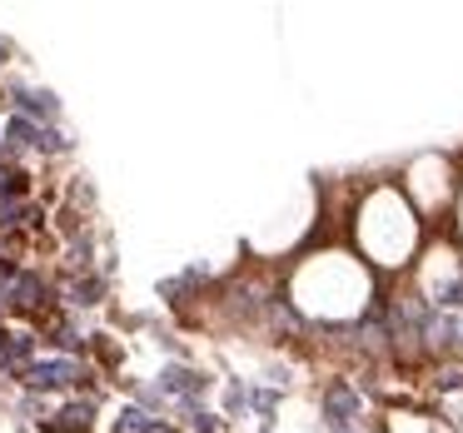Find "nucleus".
Returning <instances> with one entry per match:
<instances>
[{
	"label": "nucleus",
	"mask_w": 463,
	"mask_h": 433,
	"mask_svg": "<svg viewBox=\"0 0 463 433\" xmlns=\"http://www.w3.org/2000/svg\"><path fill=\"white\" fill-rule=\"evenodd\" d=\"M433 383H439V389H463V369H458V363H449V369H439V379H433Z\"/></svg>",
	"instance_id": "9d476101"
},
{
	"label": "nucleus",
	"mask_w": 463,
	"mask_h": 433,
	"mask_svg": "<svg viewBox=\"0 0 463 433\" xmlns=\"http://www.w3.org/2000/svg\"><path fill=\"white\" fill-rule=\"evenodd\" d=\"M15 95V115H25V120H35L45 130V125H55V115H61V105H55L51 90H11Z\"/></svg>",
	"instance_id": "7ed1b4c3"
},
{
	"label": "nucleus",
	"mask_w": 463,
	"mask_h": 433,
	"mask_svg": "<svg viewBox=\"0 0 463 433\" xmlns=\"http://www.w3.org/2000/svg\"><path fill=\"white\" fill-rule=\"evenodd\" d=\"M105 299V279L100 274H75L71 284H65V304H75V309H90V304H100Z\"/></svg>",
	"instance_id": "20e7f679"
},
{
	"label": "nucleus",
	"mask_w": 463,
	"mask_h": 433,
	"mask_svg": "<svg viewBox=\"0 0 463 433\" xmlns=\"http://www.w3.org/2000/svg\"><path fill=\"white\" fill-rule=\"evenodd\" d=\"M324 409H329V419L344 428V423H349L354 413H359V399H354L349 389H329V393H324Z\"/></svg>",
	"instance_id": "39448f33"
},
{
	"label": "nucleus",
	"mask_w": 463,
	"mask_h": 433,
	"mask_svg": "<svg viewBox=\"0 0 463 433\" xmlns=\"http://www.w3.org/2000/svg\"><path fill=\"white\" fill-rule=\"evenodd\" d=\"M269 324H274V329H284V334H299L304 329L299 314H294L289 304H269Z\"/></svg>",
	"instance_id": "0eeeda50"
},
{
	"label": "nucleus",
	"mask_w": 463,
	"mask_h": 433,
	"mask_svg": "<svg viewBox=\"0 0 463 433\" xmlns=\"http://www.w3.org/2000/svg\"><path fill=\"white\" fill-rule=\"evenodd\" d=\"M194 428H200V433H214V428H220V419H214V413H200V419H194Z\"/></svg>",
	"instance_id": "9b49d317"
},
{
	"label": "nucleus",
	"mask_w": 463,
	"mask_h": 433,
	"mask_svg": "<svg viewBox=\"0 0 463 433\" xmlns=\"http://www.w3.org/2000/svg\"><path fill=\"white\" fill-rule=\"evenodd\" d=\"M354 334H359V344H364V349H369V353H383V339H389V334H383L379 324H359V329H354Z\"/></svg>",
	"instance_id": "1a4fd4ad"
},
{
	"label": "nucleus",
	"mask_w": 463,
	"mask_h": 433,
	"mask_svg": "<svg viewBox=\"0 0 463 433\" xmlns=\"http://www.w3.org/2000/svg\"><path fill=\"white\" fill-rule=\"evenodd\" d=\"M204 383H210V379H204V373H190V369L165 373V389H170V393H184V399H190V393H200Z\"/></svg>",
	"instance_id": "423d86ee"
},
{
	"label": "nucleus",
	"mask_w": 463,
	"mask_h": 433,
	"mask_svg": "<svg viewBox=\"0 0 463 433\" xmlns=\"http://www.w3.org/2000/svg\"><path fill=\"white\" fill-rule=\"evenodd\" d=\"M85 379V369L75 359H35L31 369H25V383L31 389H65V383Z\"/></svg>",
	"instance_id": "f257e3e1"
},
{
	"label": "nucleus",
	"mask_w": 463,
	"mask_h": 433,
	"mask_svg": "<svg viewBox=\"0 0 463 433\" xmlns=\"http://www.w3.org/2000/svg\"><path fill=\"white\" fill-rule=\"evenodd\" d=\"M0 61H5V51H0Z\"/></svg>",
	"instance_id": "f8f14e48"
},
{
	"label": "nucleus",
	"mask_w": 463,
	"mask_h": 433,
	"mask_svg": "<svg viewBox=\"0 0 463 433\" xmlns=\"http://www.w3.org/2000/svg\"><path fill=\"white\" fill-rule=\"evenodd\" d=\"M35 150H45V155H65V150H71V140H65V135L55 130V125H45V130H41V145H35Z\"/></svg>",
	"instance_id": "6e6552de"
},
{
	"label": "nucleus",
	"mask_w": 463,
	"mask_h": 433,
	"mask_svg": "<svg viewBox=\"0 0 463 433\" xmlns=\"http://www.w3.org/2000/svg\"><path fill=\"white\" fill-rule=\"evenodd\" d=\"M35 353V334H0V373H25Z\"/></svg>",
	"instance_id": "f03ea898"
}]
</instances>
